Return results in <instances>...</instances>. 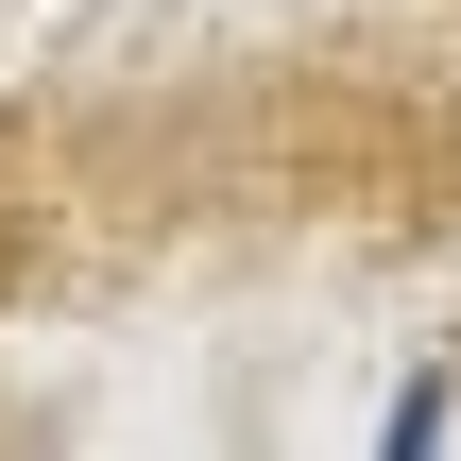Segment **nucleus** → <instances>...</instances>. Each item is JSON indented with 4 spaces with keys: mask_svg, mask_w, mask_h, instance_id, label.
Listing matches in <instances>:
<instances>
[]
</instances>
